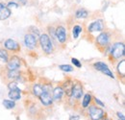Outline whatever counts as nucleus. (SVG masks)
Listing matches in <instances>:
<instances>
[{
	"instance_id": "f257e3e1",
	"label": "nucleus",
	"mask_w": 125,
	"mask_h": 120,
	"mask_svg": "<svg viewBox=\"0 0 125 120\" xmlns=\"http://www.w3.org/2000/svg\"><path fill=\"white\" fill-rule=\"evenodd\" d=\"M111 41H112V34L107 31L101 32L95 38V45L98 48V50L102 53H106V51L109 50Z\"/></svg>"
},
{
	"instance_id": "f03ea898",
	"label": "nucleus",
	"mask_w": 125,
	"mask_h": 120,
	"mask_svg": "<svg viewBox=\"0 0 125 120\" xmlns=\"http://www.w3.org/2000/svg\"><path fill=\"white\" fill-rule=\"evenodd\" d=\"M124 43L117 41V42H114L113 44L110 45L109 47V58L112 60V62L115 61V60H120V58L124 57Z\"/></svg>"
},
{
	"instance_id": "7ed1b4c3",
	"label": "nucleus",
	"mask_w": 125,
	"mask_h": 120,
	"mask_svg": "<svg viewBox=\"0 0 125 120\" xmlns=\"http://www.w3.org/2000/svg\"><path fill=\"white\" fill-rule=\"evenodd\" d=\"M39 43L42 48V50L46 54V55H51L54 52V48L55 46L53 44V40L50 38V36L48 34H42L39 37Z\"/></svg>"
},
{
	"instance_id": "20e7f679",
	"label": "nucleus",
	"mask_w": 125,
	"mask_h": 120,
	"mask_svg": "<svg viewBox=\"0 0 125 120\" xmlns=\"http://www.w3.org/2000/svg\"><path fill=\"white\" fill-rule=\"evenodd\" d=\"M52 85L50 84H43V92L38 98L42 105L44 107H50L53 105V97H52Z\"/></svg>"
},
{
	"instance_id": "39448f33",
	"label": "nucleus",
	"mask_w": 125,
	"mask_h": 120,
	"mask_svg": "<svg viewBox=\"0 0 125 120\" xmlns=\"http://www.w3.org/2000/svg\"><path fill=\"white\" fill-rule=\"evenodd\" d=\"M84 95V90H83V85L79 82L75 81L73 82V88H72V92L70 97L67 99L68 102L72 106H74L75 103L79 102L82 99V96Z\"/></svg>"
},
{
	"instance_id": "423d86ee",
	"label": "nucleus",
	"mask_w": 125,
	"mask_h": 120,
	"mask_svg": "<svg viewBox=\"0 0 125 120\" xmlns=\"http://www.w3.org/2000/svg\"><path fill=\"white\" fill-rule=\"evenodd\" d=\"M87 109V113L91 120H101L106 115L104 110L96 105H90Z\"/></svg>"
},
{
	"instance_id": "0eeeda50",
	"label": "nucleus",
	"mask_w": 125,
	"mask_h": 120,
	"mask_svg": "<svg viewBox=\"0 0 125 120\" xmlns=\"http://www.w3.org/2000/svg\"><path fill=\"white\" fill-rule=\"evenodd\" d=\"M54 38L57 40V41L62 45H64L67 41V31L66 28L62 25L59 24L54 29Z\"/></svg>"
},
{
	"instance_id": "6e6552de",
	"label": "nucleus",
	"mask_w": 125,
	"mask_h": 120,
	"mask_svg": "<svg viewBox=\"0 0 125 120\" xmlns=\"http://www.w3.org/2000/svg\"><path fill=\"white\" fill-rule=\"evenodd\" d=\"M8 90H9V93L8 96L11 100L13 101H17L21 98V90L18 88L17 83L16 81H11L8 83Z\"/></svg>"
},
{
	"instance_id": "1a4fd4ad",
	"label": "nucleus",
	"mask_w": 125,
	"mask_h": 120,
	"mask_svg": "<svg viewBox=\"0 0 125 120\" xmlns=\"http://www.w3.org/2000/svg\"><path fill=\"white\" fill-rule=\"evenodd\" d=\"M93 66H94V68L95 70H97V71L103 73L104 75L108 76L111 79H115L114 73L111 71L109 66H108L105 62H103V61H95L94 64H93Z\"/></svg>"
},
{
	"instance_id": "9d476101",
	"label": "nucleus",
	"mask_w": 125,
	"mask_h": 120,
	"mask_svg": "<svg viewBox=\"0 0 125 120\" xmlns=\"http://www.w3.org/2000/svg\"><path fill=\"white\" fill-rule=\"evenodd\" d=\"M21 64H22L21 59L16 55H13L12 57L9 58V60L6 63V69L7 70H19L21 67Z\"/></svg>"
},
{
	"instance_id": "9b49d317",
	"label": "nucleus",
	"mask_w": 125,
	"mask_h": 120,
	"mask_svg": "<svg viewBox=\"0 0 125 120\" xmlns=\"http://www.w3.org/2000/svg\"><path fill=\"white\" fill-rule=\"evenodd\" d=\"M23 43L27 49L34 50L38 46V38L32 35L31 33H27L23 38Z\"/></svg>"
},
{
	"instance_id": "f8f14e48",
	"label": "nucleus",
	"mask_w": 125,
	"mask_h": 120,
	"mask_svg": "<svg viewBox=\"0 0 125 120\" xmlns=\"http://www.w3.org/2000/svg\"><path fill=\"white\" fill-rule=\"evenodd\" d=\"M3 45H4V48L7 51H10V52H13V53H18L21 50L19 43L13 39H7L3 42Z\"/></svg>"
},
{
	"instance_id": "ddd939ff",
	"label": "nucleus",
	"mask_w": 125,
	"mask_h": 120,
	"mask_svg": "<svg viewBox=\"0 0 125 120\" xmlns=\"http://www.w3.org/2000/svg\"><path fill=\"white\" fill-rule=\"evenodd\" d=\"M105 29V23L102 19H97L94 20L90 25L88 26V32L89 33H97V32H103Z\"/></svg>"
},
{
	"instance_id": "4468645a",
	"label": "nucleus",
	"mask_w": 125,
	"mask_h": 120,
	"mask_svg": "<svg viewBox=\"0 0 125 120\" xmlns=\"http://www.w3.org/2000/svg\"><path fill=\"white\" fill-rule=\"evenodd\" d=\"M5 76L6 79L11 82V81H19L21 78V72L19 70H7L5 69Z\"/></svg>"
},
{
	"instance_id": "2eb2a0df",
	"label": "nucleus",
	"mask_w": 125,
	"mask_h": 120,
	"mask_svg": "<svg viewBox=\"0 0 125 120\" xmlns=\"http://www.w3.org/2000/svg\"><path fill=\"white\" fill-rule=\"evenodd\" d=\"M12 15V11L4 3H0V20H6Z\"/></svg>"
},
{
	"instance_id": "dca6fc26",
	"label": "nucleus",
	"mask_w": 125,
	"mask_h": 120,
	"mask_svg": "<svg viewBox=\"0 0 125 120\" xmlns=\"http://www.w3.org/2000/svg\"><path fill=\"white\" fill-rule=\"evenodd\" d=\"M63 95H64V92H63V89L62 88V86H57L52 90V97H53V100L56 102H61Z\"/></svg>"
},
{
	"instance_id": "f3484780",
	"label": "nucleus",
	"mask_w": 125,
	"mask_h": 120,
	"mask_svg": "<svg viewBox=\"0 0 125 120\" xmlns=\"http://www.w3.org/2000/svg\"><path fill=\"white\" fill-rule=\"evenodd\" d=\"M62 88L63 89V92H64V95L66 96V98L68 99L71 95V92H72V88H73V81L71 80H65L63 82V84L62 85Z\"/></svg>"
},
{
	"instance_id": "a211bd4d",
	"label": "nucleus",
	"mask_w": 125,
	"mask_h": 120,
	"mask_svg": "<svg viewBox=\"0 0 125 120\" xmlns=\"http://www.w3.org/2000/svg\"><path fill=\"white\" fill-rule=\"evenodd\" d=\"M42 92H43V85L42 84H34L33 85L32 93L36 98H39Z\"/></svg>"
},
{
	"instance_id": "6ab92c4d",
	"label": "nucleus",
	"mask_w": 125,
	"mask_h": 120,
	"mask_svg": "<svg viewBox=\"0 0 125 120\" xmlns=\"http://www.w3.org/2000/svg\"><path fill=\"white\" fill-rule=\"evenodd\" d=\"M116 73H117V76H118L119 78L124 79V77H125V60H121L117 63V66H116Z\"/></svg>"
},
{
	"instance_id": "aec40b11",
	"label": "nucleus",
	"mask_w": 125,
	"mask_h": 120,
	"mask_svg": "<svg viewBox=\"0 0 125 120\" xmlns=\"http://www.w3.org/2000/svg\"><path fill=\"white\" fill-rule=\"evenodd\" d=\"M92 100H93L92 94H91V93H86V94L83 96V99H82V102H81V107H82L83 109H87L89 106L91 105Z\"/></svg>"
},
{
	"instance_id": "412c9836",
	"label": "nucleus",
	"mask_w": 125,
	"mask_h": 120,
	"mask_svg": "<svg viewBox=\"0 0 125 120\" xmlns=\"http://www.w3.org/2000/svg\"><path fill=\"white\" fill-rule=\"evenodd\" d=\"M74 16L77 19H85V18H87L89 16V12L84 8H80L78 10H76Z\"/></svg>"
},
{
	"instance_id": "4be33fe9",
	"label": "nucleus",
	"mask_w": 125,
	"mask_h": 120,
	"mask_svg": "<svg viewBox=\"0 0 125 120\" xmlns=\"http://www.w3.org/2000/svg\"><path fill=\"white\" fill-rule=\"evenodd\" d=\"M82 32H83V27H82L80 24H75V25L72 27V31H71V33H72V38H73L74 40H77L79 37H80V35H81Z\"/></svg>"
},
{
	"instance_id": "5701e85b",
	"label": "nucleus",
	"mask_w": 125,
	"mask_h": 120,
	"mask_svg": "<svg viewBox=\"0 0 125 120\" xmlns=\"http://www.w3.org/2000/svg\"><path fill=\"white\" fill-rule=\"evenodd\" d=\"M9 54L8 51L5 49H0V62L2 63H7V61L9 60Z\"/></svg>"
},
{
	"instance_id": "b1692460",
	"label": "nucleus",
	"mask_w": 125,
	"mask_h": 120,
	"mask_svg": "<svg viewBox=\"0 0 125 120\" xmlns=\"http://www.w3.org/2000/svg\"><path fill=\"white\" fill-rule=\"evenodd\" d=\"M3 106L7 109V110H13L16 107V102L13 100H9V99H4L3 100Z\"/></svg>"
},
{
	"instance_id": "393cba45",
	"label": "nucleus",
	"mask_w": 125,
	"mask_h": 120,
	"mask_svg": "<svg viewBox=\"0 0 125 120\" xmlns=\"http://www.w3.org/2000/svg\"><path fill=\"white\" fill-rule=\"evenodd\" d=\"M59 69H61L62 71H64V72H72L74 70V68L69 64H61L59 65Z\"/></svg>"
},
{
	"instance_id": "a878e982",
	"label": "nucleus",
	"mask_w": 125,
	"mask_h": 120,
	"mask_svg": "<svg viewBox=\"0 0 125 120\" xmlns=\"http://www.w3.org/2000/svg\"><path fill=\"white\" fill-rule=\"evenodd\" d=\"M93 99H94V104L96 106L101 107V108H104V107H105V104H104L100 99H98V98H96V97H93Z\"/></svg>"
},
{
	"instance_id": "bb28decb",
	"label": "nucleus",
	"mask_w": 125,
	"mask_h": 120,
	"mask_svg": "<svg viewBox=\"0 0 125 120\" xmlns=\"http://www.w3.org/2000/svg\"><path fill=\"white\" fill-rule=\"evenodd\" d=\"M71 62L74 64V66H76L77 68H81L82 67V63L78 59H75V58H72L71 59Z\"/></svg>"
},
{
	"instance_id": "cd10ccee",
	"label": "nucleus",
	"mask_w": 125,
	"mask_h": 120,
	"mask_svg": "<svg viewBox=\"0 0 125 120\" xmlns=\"http://www.w3.org/2000/svg\"><path fill=\"white\" fill-rule=\"evenodd\" d=\"M6 6L10 9V8H18V6H19V5L16 3V1H11V2H9Z\"/></svg>"
},
{
	"instance_id": "c85d7f7f",
	"label": "nucleus",
	"mask_w": 125,
	"mask_h": 120,
	"mask_svg": "<svg viewBox=\"0 0 125 120\" xmlns=\"http://www.w3.org/2000/svg\"><path fill=\"white\" fill-rule=\"evenodd\" d=\"M16 3L19 5H26L27 4V0H16Z\"/></svg>"
},
{
	"instance_id": "c756f323",
	"label": "nucleus",
	"mask_w": 125,
	"mask_h": 120,
	"mask_svg": "<svg viewBox=\"0 0 125 120\" xmlns=\"http://www.w3.org/2000/svg\"><path fill=\"white\" fill-rule=\"evenodd\" d=\"M68 120H80V116L79 115H70Z\"/></svg>"
},
{
	"instance_id": "7c9ffc66",
	"label": "nucleus",
	"mask_w": 125,
	"mask_h": 120,
	"mask_svg": "<svg viewBox=\"0 0 125 120\" xmlns=\"http://www.w3.org/2000/svg\"><path fill=\"white\" fill-rule=\"evenodd\" d=\"M116 114H117V116H118V118H119V119H124V115H123V113L116 112Z\"/></svg>"
},
{
	"instance_id": "2f4dec72",
	"label": "nucleus",
	"mask_w": 125,
	"mask_h": 120,
	"mask_svg": "<svg viewBox=\"0 0 125 120\" xmlns=\"http://www.w3.org/2000/svg\"><path fill=\"white\" fill-rule=\"evenodd\" d=\"M118 120H124V119H118Z\"/></svg>"
}]
</instances>
